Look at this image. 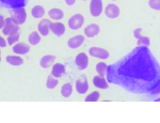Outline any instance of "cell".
I'll return each mask as SVG.
<instances>
[{"label": "cell", "instance_id": "cell-28", "mask_svg": "<svg viewBox=\"0 0 160 123\" xmlns=\"http://www.w3.org/2000/svg\"><path fill=\"white\" fill-rule=\"evenodd\" d=\"M19 40V32H14V33H11V34L8 35V39H7V42L9 45L13 46L14 44H16Z\"/></svg>", "mask_w": 160, "mask_h": 123}, {"label": "cell", "instance_id": "cell-8", "mask_svg": "<svg viewBox=\"0 0 160 123\" xmlns=\"http://www.w3.org/2000/svg\"><path fill=\"white\" fill-rule=\"evenodd\" d=\"M11 17L15 20L17 25H24L27 20V11L25 8H18V9H12L10 11Z\"/></svg>", "mask_w": 160, "mask_h": 123}, {"label": "cell", "instance_id": "cell-2", "mask_svg": "<svg viewBox=\"0 0 160 123\" xmlns=\"http://www.w3.org/2000/svg\"><path fill=\"white\" fill-rule=\"evenodd\" d=\"M84 16L80 13L77 14H73L71 17L68 19V27L69 30L72 31H77V30L81 29L84 25Z\"/></svg>", "mask_w": 160, "mask_h": 123}, {"label": "cell", "instance_id": "cell-37", "mask_svg": "<svg viewBox=\"0 0 160 123\" xmlns=\"http://www.w3.org/2000/svg\"><path fill=\"white\" fill-rule=\"evenodd\" d=\"M82 1H88V0H82Z\"/></svg>", "mask_w": 160, "mask_h": 123}, {"label": "cell", "instance_id": "cell-16", "mask_svg": "<svg viewBox=\"0 0 160 123\" xmlns=\"http://www.w3.org/2000/svg\"><path fill=\"white\" fill-rule=\"evenodd\" d=\"M65 72H66L65 65H64L63 63L57 62V63H55V64L52 65V68H51L50 74L56 78H61V77H63V76H64Z\"/></svg>", "mask_w": 160, "mask_h": 123}, {"label": "cell", "instance_id": "cell-22", "mask_svg": "<svg viewBox=\"0 0 160 123\" xmlns=\"http://www.w3.org/2000/svg\"><path fill=\"white\" fill-rule=\"evenodd\" d=\"M6 61L12 66H20L24 64V59L16 55H8L6 57Z\"/></svg>", "mask_w": 160, "mask_h": 123}, {"label": "cell", "instance_id": "cell-3", "mask_svg": "<svg viewBox=\"0 0 160 123\" xmlns=\"http://www.w3.org/2000/svg\"><path fill=\"white\" fill-rule=\"evenodd\" d=\"M105 9L102 0H90L89 3V13L92 17H99L102 14Z\"/></svg>", "mask_w": 160, "mask_h": 123}, {"label": "cell", "instance_id": "cell-20", "mask_svg": "<svg viewBox=\"0 0 160 123\" xmlns=\"http://www.w3.org/2000/svg\"><path fill=\"white\" fill-rule=\"evenodd\" d=\"M73 92H74V87L71 83H65L62 85V87L60 89V94L62 97L68 99V97H71L73 95Z\"/></svg>", "mask_w": 160, "mask_h": 123}, {"label": "cell", "instance_id": "cell-11", "mask_svg": "<svg viewBox=\"0 0 160 123\" xmlns=\"http://www.w3.org/2000/svg\"><path fill=\"white\" fill-rule=\"evenodd\" d=\"M84 41H86L84 34H75L68 40V46L71 49H78L84 44Z\"/></svg>", "mask_w": 160, "mask_h": 123}, {"label": "cell", "instance_id": "cell-6", "mask_svg": "<svg viewBox=\"0 0 160 123\" xmlns=\"http://www.w3.org/2000/svg\"><path fill=\"white\" fill-rule=\"evenodd\" d=\"M74 62L76 64V68L78 69L79 71H86L88 68H89V56H88L87 53L81 52L78 53L76 56H75Z\"/></svg>", "mask_w": 160, "mask_h": 123}, {"label": "cell", "instance_id": "cell-34", "mask_svg": "<svg viewBox=\"0 0 160 123\" xmlns=\"http://www.w3.org/2000/svg\"><path fill=\"white\" fill-rule=\"evenodd\" d=\"M152 94H160V84L156 87V89L152 92Z\"/></svg>", "mask_w": 160, "mask_h": 123}, {"label": "cell", "instance_id": "cell-7", "mask_svg": "<svg viewBox=\"0 0 160 123\" xmlns=\"http://www.w3.org/2000/svg\"><path fill=\"white\" fill-rule=\"evenodd\" d=\"M104 13L106 17L109 19H117L121 15V9L114 2H109L104 9Z\"/></svg>", "mask_w": 160, "mask_h": 123}, {"label": "cell", "instance_id": "cell-13", "mask_svg": "<svg viewBox=\"0 0 160 123\" xmlns=\"http://www.w3.org/2000/svg\"><path fill=\"white\" fill-rule=\"evenodd\" d=\"M92 83H93V86L95 88L99 89V90H107L109 88V81L106 76H102V75H95L94 77L92 79Z\"/></svg>", "mask_w": 160, "mask_h": 123}, {"label": "cell", "instance_id": "cell-32", "mask_svg": "<svg viewBox=\"0 0 160 123\" xmlns=\"http://www.w3.org/2000/svg\"><path fill=\"white\" fill-rule=\"evenodd\" d=\"M0 47H7V42H6V40L3 39V38L0 35Z\"/></svg>", "mask_w": 160, "mask_h": 123}, {"label": "cell", "instance_id": "cell-35", "mask_svg": "<svg viewBox=\"0 0 160 123\" xmlns=\"http://www.w3.org/2000/svg\"><path fill=\"white\" fill-rule=\"evenodd\" d=\"M0 62H1V49H0Z\"/></svg>", "mask_w": 160, "mask_h": 123}, {"label": "cell", "instance_id": "cell-1", "mask_svg": "<svg viewBox=\"0 0 160 123\" xmlns=\"http://www.w3.org/2000/svg\"><path fill=\"white\" fill-rule=\"evenodd\" d=\"M108 81L135 94H152L160 84V63L148 47L137 46L108 66Z\"/></svg>", "mask_w": 160, "mask_h": 123}, {"label": "cell", "instance_id": "cell-38", "mask_svg": "<svg viewBox=\"0 0 160 123\" xmlns=\"http://www.w3.org/2000/svg\"><path fill=\"white\" fill-rule=\"evenodd\" d=\"M0 6H1V4H0Z\"/></svg>", "mask_w": 160, "mask_h": 123}, {"label": "cell", "instance_id": "cell-12", "mask_svg": "<svg viewBox=\"0 0 160 123\" xmlns=\"http://www.w3.org/2000/svg\"><path fill=\"white\" fill-rule=\"evenodd\" d=\"M29 0H0V4L9 10L25 8Z\"/></svg>", "mask_w": 160, "mask_h": 123}, {"label": "cell", "instance_id": "cell-9", "mask_svg": "<svg viewBox=\"0 0 160 123\" xmlns=\"http://www.w3.org/2000/svg\"><path fill=\"white\" fill-rule=\"evenodd\" d=\"M14 32H19V25H17L15 23V20L12 18L11 16L6 18V23H4V26L2 28V33L4 35H9L11 33Z\"/></svg>", "mask_w": 160, "mask_h": 123}, {"label": "cell", "instance_id": "cell-30", "mask_svg": "<svg viewBox=\"0 0 160 123\" xmlns=\"http://www.w3.org/2000/svg\"><path fill=\"white\" fill-rule=\"evenodd\" d=\"M142 31H143V29H142V28H136L135 30H133L132 31V35H133V38H135V39L137 40V39H139V38L141 37L142 35Z\"/></svg>", "mask_w": 160, "mask_h": 123}, {"label": "cell", "instance_id": "cell-18", "mask_svg": "<svg viewBox=\"0 0 160 123\" xmlns=\"http://www.w3.org/2000/svg\"><path fill=\"white\" fill-rule=\"evenodd\" d=\"M46 14L45 8L41 4H37V6L32 7L31 9V15H32L33 18L35 19H42Z\"/></svg>", "mask_w": 160, "mask_h": 123}, {"label": "cell", "instance_id": "cell-26", "mask_svg": "<svg viewBox=\"0 0 160 123\" xmlns=\"http://www.w3.org/2000/svg\"><path fill=\"white\" fill-rule=\"evenodd\" d=\"M102 94L99 91H92L89 94H87V96L84 97V102H97L100 100Z\"/></svg>", "mask_w": 160, "mask_h": 123}, {"label": "cell", "instance_id": "cell-31", "mask_svg": "<svg viewBox=\"0 0 160 123\" xmlns=\"http://www.w3.org/2000/svg\"><path fill=\"white\" fill-rule=\"evenodd\" d=\"M76 1H77V0H64L65 4H66V6H68V7L74 6V4L76 3Z\"/></svg>", "mask_w": 160, "mask_h": 123}, {"label": "cell", "instance_id": "cell-21", "mask_svg": "<svg viewBox=\"0 0 160 123\" xmlns=\"http://www.w3.org/2000/svg\"><path fill=\"white\" fill-rule=\"evenodd\" d=\"M56 56L55 55H45L41 58L40 60V65L42 69H48L50 65H52V63L56 60Z\"/></svg>", "mask_w": 160, "mask_h": 123}, {"label": "cell", "instance_id": "cell-25", "mask_svg": "<svg viewBox=\"0 0 160 123\" xmlns=\"http://www.w3.org/2000/svg\"><path fill=\"white\" fill-rule=\"evenodd\" d=\"M58 85H59V78L53 77L51 74L47 76V78H46V83H45L46 88L49 89V90H53V89H56L57 87H58Z\"/></svg>", "mask_w": 160, "mask_h": 123}, {"label": "cell", "instance_id": "cell-24", "mask_svg": "<svg viewBox=\"0 0 160 123\" xmlns=\"http://www.w3.org/2000/svg\"><path fill=\"white\" fill-rule=\"evenodd\" d=\"M42 35L38 33V31H32L28 35V42H29L30 45H38L41 43V40H42Z\"/></svg>", "mask_w": 160, "mask_h": 123}, {"label": "cell", "instance_id": "cell-10", "mask_svg": "<svg viewBox=\"0 0 160 123\" xmlns=\"http://www.w3.org/2000/svg\"><path fill=\"white\" fill-rule=\"evenodd\" d=\"M100 31H102V28H100L98 24H96V23H91V24L87 25V26L84 27L83 34L88 39H93V38L97 37L100 33Z\"/></svg>", "mask_w": 160, "mask_h": 123}, {"label": "cell", "instance_id": "cell-23", "mask_svg": "<svg viewBox=\"0 0 160 123\" xmlns=\"http://www.w3.org/2000/svg\"><path fill=\"white\" fill-rule=\"evenodd\" d=\"M108 66H109V64H107L104 60H100L99 62H97L96 64H95V72H96L97 74H99V75L106 76L107 75Z\"/></svg>", "mask_w": 160, "mask_h": 123}, {"label": "cell", "instance_id": "cell-29", "mask_svg": "<svg viewBox=\"0 0 160 123\" xmlns=\"http://www.w3.org/2000/svg\"><path fill=\"white\" fill-rule=\"evenodd\" d=\"M148 6L154 11H160V0H148Z\"/></svg>", "mask_w": 160, "mask_h": 123}, {"label": "cell", "instance_id": "cell-33", "mask_svg": "<svg viewBox=\"0 0 160 123\" xmlns=\"http://www.w3.org/2000/svg\"><path fill=\"white\" fill-rule=\"evenodd\" d=\"M4 23H6V18H4L1 14H0V29H2V28H3Z\"/></svg>", "mask_w": 160, "mask_h": 123}, {"label": "cell", "instance_id": "cell-36", "mask_svg": "<svg viewBox=\"0 0 160 123\" xmlns=\"http://www.w3.org/2000/svg\"><path fill=\"white\" fill-rule=\"evenodd\" d=\"M111 1H118V0H111Z\"/></svg>", "mask_w": 160, "mask_h": 123}, {"label": "cell", "instance_id": "cell-4", "mask_svg": "<svg viewBox=\"0 0 160 123\" xmlns=\"http://www.w3.org/2000/svg\"><path fill=\"white\" fill-rule=\"evenodd\" d=\"M89 55L93 58L99 59V60H107L110 58V53L106 48L99 47V46H91L88 50Z\"/></svg>", "mask_w": 160, "mask_h": 123}, {"label": "cell", "instance_id": "cell-27", "mask_svg": "<svg viewBox=\"0 0 160 123\" xmlns=\"http://www.w3.org/2000/svg\"><path fill=\"white\" fill-rule=\"evenodd\" d=\"M151 45V39L148 35H141L139 39H137V46H143V47H149Z\"/></svg>", "mask_w": 160, "mask_h": 123}, {"label": "cell", "instance_id": "cell-19", "mask_svg": "<svg viewBox=\"0 0 160 123\" xmlns=\"http://www.w3.org/2000/svg\"><path fill=\"white\" fill-rule=\"evenodd\" d=\"M48 16L50 19L61 20L62 18H64V11L60 8H51L48 11Z\"/></svg>", "mask_w": 160, "mask_h": 123}, {"label": "cell", "instance_id": "cell-14", "mask_svg": "<svg viewBox=\"0 0 160 123\" xmlns=\"http://www.w3.org/2000/svg\"><path fill=\"white\" fill-rule=\"evenodd\" d=\"M51 22L49 18H42L38 24V31L42 37H47L50 32Z\"/></svg>", "mask_w": 160, "mask_h": 123}, {"label": "cell", "instance_id": "cell-15", "mask_svg": "<svg viewBox=\"0 0 160 123\" xmlns=\"http://www.w3.org/2000/svg\"><path fill=\"white\" fill-rule=\"evenodd\" d=\"M50 32H52L56 37H62V35L66 32V27L63 23L57 20V22H55V23H51Z\"/></svg>", "mask_w": 160, "mask_h": 123}, {"label": "cell", "instance_id": "cell-5", "mask_svg": "<svg viewBox=\"0 0 160 123\" xmlns=\"http://www.w3.org/2000/svg\"><path fill=\"white\" fill-rule=\"evenodd\" d=\"M89 89H90V85H89V80H88V77L82 74V75H80L77 78L76 83H75V90H76V92L79 95H83V94L88 93Z\"/></svg>", "mask_w": 160, "mask_h": 123}, {"label": "cell", "instance_id": "cell-17", "mask_svg": "<svg viewBox=\"0 0 160 123\" xmlns=\"http://www.w3.org/2000/svg\"><path fill=\"white\" fill-rule=\"evenodd\" d=\"M12 52L16 55H27L30 52V46L26 43H18L12 46Z\"/></svg>", "mask_w": 160, "mask_h": 123}]
</instances>
